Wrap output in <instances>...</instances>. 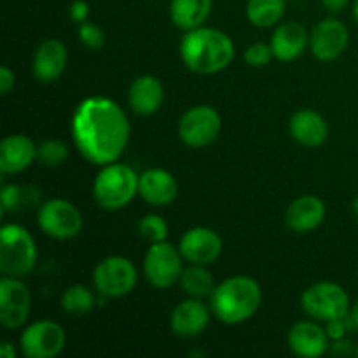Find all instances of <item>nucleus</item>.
I'll return each mask as SVG.
<instances>
[{
	"instance_id": "obj_1",
	"label": "nucleus",
	"mask_w": 358,
	"mask_h": 358,
	"mask_svg": "<svg viewBox=\"0 0 358 358\" xmlns=\"http://www.w3.org/2000/svg\"><path fill=\"white\" fill-rule=\"evenodd\" d=\"M131 136L128 115L107 96H87L72 115V138L80 156L96 166L119 161Z\"/></svg>"
},
{
	"instance_id": "obj_2",
	"label": "nucleus",
	"mask_w": 358,
	"mask_h": 358,
	"mask_svg": "<svg viewBox=\"0 0 358 358\" xmlns=\"http://www.w3.org/2000/svg\"><path fill=\"white\" fill-rule=\"evenodd\" d=\"M180 58L191 72L212 76L231 65L234 58V44L222 30L203 24L185 31L180 42Z\"/></svg>"
},
{
	"instance_id": "obj_3",
	"label": "nucleus",
	"mask_w": 358,
	"mask_h": 358,
	"mask_svg": "<svg viewBox=\"0 0 358 358\" xmlns=\"http://www.w3.org/2000/svg\"><path fill=\"white\" fill-rule=\"evenodd\" d=\"M262 301V290L254 278L245 275L231 276L215 287L210 296V308L217 320L238 325L255 315Z\"/></svg>"
},
{
	"instance_id": "obj_4",
	"label": "nucleus",
	"mask_w": 358,
	"mask_h": 358,
	"mask_svg": "<svg viewBox=\"0 0 358 358\" xmlns=\"http://www.w3.org/2000/svg\"><path fill=\"white\" fill-rule=\"evenodd\" d=\"M140 175L124 163L105 164L93 182V198L100 208L115 212L128 206L138 194Z\"/></svg>"
},
{
	"instance_id": "obj_5",
	"label": "nucleus",
	"mask_w": 358,
	"mask_h": 358,
	"mask_svg": "<svg viewBox=\"0 0 358 358\" xmlns=\"http://www.w3.org/2000/svg\"><path fill=\"white\" fill-rule=\"evenodd\" d=\"M37 264L34 236L20 224H6L0 229V271L6 276L24 278Z\"/></svg>"
},
{
	"instance_id": "obj_6",
	"label": "nucleus",
	"mask_w": 358,
	"mask_h": 358,
	"mask_svg": "<svg viewBox=\"0 0 358 358\" xmlns=\"http://www.w3.org/2000/svg\"><path fill=\"white\" fill-rule=\"evenodd\" d=\"M301 306L308 317L322 324L336 318H348L352 310L346 290L334 282H318L308 287L301 296Z\"/></svg>"
},
{
	"instance_id": "obj_7",
	"label": "nucleus",
	"mask_w": 358,
	"mask_h": 358,
	"mask_svg": "<svg viewBox=\"0 0 358 358\" xmlns=\"http://www.w3.org/2000/svg\"><path fill=\"white\" fill-rule=\"evenodd\" d=\"M138 282L136 266L122 255H108L96 264L93 271V285L101 296L124 297L131 292Z\"/></svg>"
},
{
	"instance_id": "obj_8",
	"label": "nucleus",
	"mask_w": 358,
	"mask_h": 358,
	"mask_svg": "<svg viewBox=\"0 0 358 358\" xmlns=\"http://www.w3.org/2000/svg\"><path fill=\"white\" fill-rule=\"evenodd\" d=\"M182 257L178 247H173L168 241L150 243L149 250L143 257V276L154 289H170L180 280Z\"/></svg>"
},
{
	"instance_id": "obj_9",
	"label": "nucleus",
	"mask_w": 358,
	"mask_h": 358,
	"mask_svg": "<svg viewBox=\"0 0 358 358\" xmlns=\"http://www.w3.org/2000/svg\"><path fill=\"white\" fill-rule=\"evenodd\" d=\"M37 224L42 233L55 240H72L83 231L84 219L76 205L69 199H49L38 208Z\"/></svg>"
},
{
	"instance_id": "obj_10",
	"label": "nucleus",
	"mask_w": 358,
	"mask_h": 358,
	"mask_svg": "<svg viewBox=\"0 0 358 358\" xmlns=\"http://www.w3.org/2000/svg\"><path fill=\"white\" fill-rule=\"evenodd\" d=\"M222 129L220 114L210 105H196L184 112L178 122V136L192 149H203L217 140Z\"/></svg>"
},
{
	"instance_id": "obj_11",
	"label": "nucleus",
	"mask_w": 358,
	"mask_h": 358,
	"mask_svg": "<svg viewBox=\"0 0 358 358\" xmlns=\"http://www.w3.org/2000/svg\"><path fill=\"white\" fill-rule=\"evenodd\" d=\"M66 334L52 320H37L21 332V353L27 358H55L63 352Z\"/></svg>"
},
{
	"instance_id": "obj_12",
	"label": "nucleus",
	"mask_w": 358,
	"mask_h": 358,
	"mask_svg": "<svg viewBox=\"0 0 358 358\" xmlns=\"http://www.w3.org/2000/svg\"><path fill=\"white\" fill-rule=\"evenodd\" d=\"M31 310V296L24 282L16 276L0 280V324L6 329H20L27 324Z\"/></svg>"
},
{
	"instance_id": "obj_13",
	"label": "nucleus",
	"mask_w": 358,
	"mask_h": 358,
	"mask_svg": "<svg viewBox=\"0 0 358 358\" xmlns=\"http://www.w3.org/2000/svg\"><path fill=\"white\" fill-rule=\"evenodd\" d=\"M222 238L210 227H191L182 234L178 241V250L189 264L208 266L215 262L222 254Z\"/></svg>"
},
{
	"instance_id": "obj_14",
	"label": "nucleus",
	"mask_w": 358,
	"mask_h": 358,
	"mask_svg": "<svg viewBox=\"0 0 358 358\" xmlns=\"http://www.w3.org/2000/svg\"><path fill=\"white\" fill-rule=\"evenodd\" d=\"M350 44V31L343 21L327 17L310 34V49L320 62H334L345 55Z\"/></svg>"
},
{
	"instance_id": "obj_15",
	"label": "nucleus",
	"mask_w": 358,
	"mask_h": 358,
	"mask_svg": "<svg viewBox=\"0 0 358 358\" xmlns=\"http://www.w3.org/2000/svg\"><path fill=\"white\" fill-rule=\"evenodd\" d=\"M210 315H213L212 308L206 306L201 299L191 297V299L182 301L171 311L170 327L178 338H196L206 331L210 324Z\"/></svg>"
},
{
	"instance_id": "obj_16",
	"label": "nucleus",
	"mask_w": 358,
	"mask_h": 358,
	"mask_svg": "<svg viewBox=\"0 0 358 358\" xmlns=\"http://www.w3.org/2000/svg\"><path fill=\"white\" fill-rule=\"evenodd\" d=\"M329 336L325 327L318 325L317 322L301 320L290 327L287 343L292 350L294 355L301 358H318L329 350Z\"/></svg>"
},
{
	"instance_id": "obj_17",
	"label": "nucleus",
	"mask_w": 358,
	"mask_h": 358,
	"mask_svg": "<svg viewBox=\"0 0 358 358\" xmlns=\"http://www.w3.org/2000/svg\"><path fill=\"white\" fill-rule=\"evenodd\" d=\"M66 62H69V52H66L65 44L62 41H56V38L44 41L37 48L34 62H31L34 77L38 83H55L65 72Z\"/></svg>"
},
{
	"instance_id": "obj_18",
	"label": "nucleus",
	"mask_w": 358,
	"mask_h": 358,
	"mask_svg": "<svg viewBox=\"0 0 358 358\" xmlns=\"http://www.w3.org/2000/svg\"><path fill=\"white\" fill-rule=\"evenodd\" d=\"M138 194L150 206H166L177 198L178 184L168 170L149 168L140 175Z\"/></svg>"
},
{
	"instance_id": "obj_19",
	"label": "nucleus",
	"mask_w": 358,
	"mask_h": 358,
	"mask_svg": "<svg viewBox=\"0 0 358 358\" xmlns=\"http://www.w3.org/2000/svg\"><path fill=\"white\" fill-rule=\"evenodd\" d=\"M37 161V145L27 135H9L0 143V171L17 175Z\"/></svg>"
},
{
	"instance_id": "obj_20",
	"label": "nucleus",
	"mask_w": 358,
	"mask_h": 358,
	"mask_svg": "<svg viewBox=\"0 0 358 358\" xmlns=\"http://www.w3.org/2000/svg\"><path fill=\"white\" fill-rule=\"evenodd\" d=\"M308 44H310L308 30L297 21H287V23L276 27L271 42H269L273 56L280 62H294V59H297L306 51Z\"/></svg>"
},
{
	"instance_id": "obj_21",
	"label": "nucleus",
	"mask_w": 358,
	"mask_h": 358,
	"mask_svg": "<svg viewBox=\"0 0 358 358\" xmlns=\"http://www.w3.org/2000/svg\"><path fill=\"white\" fill-rule=\"evenodd\" d=\"M325 219V203L317 196H301L294 199L285 213L287 227L294 233L315 231Z\"/></svg>"
},
{
	"instance_id": "obj_22",
	"label": "nucleus",
	"mask_w": 358,
	"mask_h": 358,
	"mask_svg": "<svg viewBox=\"0 0 358 358\" xmlns=\"http://www.w3.org/2000/svg\"><path fill=\"white\" fill-rule=\"evenodd\" d=\"M289 131L297 143L315 149L327 140L329 126L318 112L311 110V108H303V110L292 114L289 121Z\"/></svg>"
},
{
	"instance_id": "obj_23",
	"label": "nucleus",
	"mask_w": 358,
	"mask_h": 358,
	"mask_svg": "<svg viewBox=\"0 0 358 358\" xmlns=\"http://www.w3.org/2000/svg\"><path fill=\"white\" fill-rule=\"evenodd\" d=\"M164 101V87L154 76H140L128 90V103L138 115H152Z\"/></svg>"
},
{
	"instance_id": "obj_24",
	"label": "nucleus",
	"mask_w": 358,
	"mask_h": 358,
	"mask_svg": "<svg viewBox=\"0 0 358 358\" xmlns=\"http://www.w3.org/2000/svg\"><path fill=\"white\" fill-rule=\"evenodd\" d=\"M213 0H171L170 17L180 30H194L203 27L212 13Z\"/></svg>"
},
{
	"instance_id": "obj_25",
	"label": "nucleus",
	"mask_w": 358,
	"mask_h": 358,
	"mask_svg": "<svg viewBox=\"0 0 358 358\" xmlns=\"http://www.w3.org/2000/svg\"><path fill=\"white\" fill-rule=\"evenodd\" d=\"M178 283L187 296L196 297V299L210 297L217 287L212 273L206 269V266L199 264H191L189 268H184Z\"/></svg>"
},
{
	"instance_id": "obj_26",
	"label": "nucleus",
	"mask_w": 358,
	"mask_h": 358,
	"mask_svg": "<svg viewBox=\"0 0 358 358\" xmlns=\"http://www.w3.org/2000/svg\"><path fill=\"white\" fill-rule=\"evenodd\" d=\"M287 9L285 0H248L247 20L257 28H271L283 17Z\"/></svg>"
},
{
	"instance_id": "obj_27",
	"label": "nucleus",
	"mask_w": 358,
	"mask_h": 358,
	"mask_svg": "<svg viewBox=\"0 0 358 358\" xmlns=\"http://www.w3.org/2000/svg\"><path fill=\"white\" fill-rule=\"evenodd\" d=\"M62 308L66 315L72 317H84L94 308V296L87 287L84 285H70L62 294Z\"/></svg>"
},
{
	"instance_id": "obj_28",
	"label": "nucleus",
	"mask_w": 358,
	"mask_h": 358,
	"mask_svg": "<svg viewBox=\"0 0 358 358\" xmlns=\"http://www.w3.org/2000/svg\"><path fill=\"white\" fill-rule=\"evenodd\" d=\"M66 159H69V147L62 140L49 138L37 145V161L44 166H62Z\"/></svg>"
},
{
	"instance_id": "obj_29",
	"label": "nucleus",
	"mask_w": 358,
	"mask_h": 358,
	"mask_svg": "<svg viewBox=\"0 0 358 358\" xmlns=\"http://www.w3.org/2000/svg\"><path fill=\"white\" fill-rule=\"evenodd\" d=\"M168 227L166 220L163 217L156 215V213H149V215L143 217L138 224V233L143 240H147L149 243H161V241H166L168 238Z\"/></svg>"
},
{
	"instance_id": "obj_30",
	"label": "nucleus",
	"mask_w": 358,
	"mask_h": 358,
	"mask_svg": "<svg viewBox=\"0 0 358 358\" xmlns=\"http://www.w3.org/2000/svg\"><path fill=\"white\" fill-rule=\"evenodd\" d=\"M77 35H79L80 44L86 45L87 49H93V51H98V49L103 48L105 44L103 28L98 27V24L94 23H90V21H84V23L79 24Z\"/></svg>"
},
{
	"instance_id": "obj_31",
	"label": "nucleus",
	"mask_w": 358,
	"mask_h": 358,
	"mask_svg": "<svg viewBox=\"0 0 358 358\" xmlns=\"http://www.w3.org/2000/svg\"><path fill=\"white\" fill-rule=\"evenodd\" d=\"M243 58L247 65L254 66V69H262V66L269 65V62H271L275 56H273L271 45L264 44V42H255V44L248 45V48L245 49Z\"/></svg>"
},
{
	"instance_id": "obj_32",
	"label": "nucleus",
	"mask_w": 358,
	"mask_h": 358,
	"mask_svg": "<svg viewBox=\"0 0 358 358\" xmlns=\"http://www.w3.org/2000/svg\"><path fill=\"white\" fill-rule=\"evenodd\" d=\"M21 201V192L20 187L14 184L3 185L2 187V212L7 213L10 210L16 208Z\"/></svg>"
},
{
	"instance_id": "obj_33",
	"label": "nucleus",
	"mask_w": 358,
	"mask_h": 358,
	"mask_svg": "<svg viewBox=\"0 0 358 358\" xmlns=\"http://www.w3.org/2000/svg\"><path fill=\"white\" fill-rule=\"evenodd\" d=\"M348 324L350 318H336V320L325 322V332H327L329 339L331 341H338V339H343L348 332Z\"/></svg>"
},
{
	"instance_id": "obj_34",
	"label": "nucleus",
	"mask_w": 358,
	"mask_h": 358,
	"mask_svg": "<svg viewBox=\"0 0 358 358\" xmlns=\"http://www.w3.org/2000/svg\"><path fill=\"white\" fill-rule=\"evenodd\" d=\"M69 16L70 20L76 21V23H84L90 17V3L86 0H76V2L70 3L69 7Z\"/></svg>"
},
{
	"instance_id": "obj_35",
	"label": "nucleus",
	"mask_w": 358,
	"mask_h": 358,
	"mask_svg": "<svg viewBox=\"0 0 358 358\" xmlns=\"http://www.w3.org/2000/svg\"><path fill=\"white\" fill-rule=\"evenodd\" d=\"M14 83H16V77H14L13 70L7 65H2V69H0V93H9L14 87Z\"/></svg>"
},
{
	"instance_id": "obj_36",
	"label": "nucleus",
	"mask_w": 358,
	"mask_h": 358,
	"mask_svg": "<svg viewBox=\"0 0 358 358\" xmlns=\"http://www.w3.org/2000/svg\"><path fill=\"white\" fill-rule=\"evenodd\" d=\"M331 348L336 355H350V353H352V343L346 341V339L343 338L338 339V341H332Z\"/></svg>"
},
{
	"instance_id": "obj_37",
	"label": "nucleus",
	"mask_w": 358,
	"mask_h": 358,
	"mask_svg": "<svg viewBox=\"0 0 358 358\" xmlns=\"http://www.w3.org/2000/svg\"><path fill=\"white\" fill-rule=\"evenodd\" d=\"M348 2L350 0H322V3H324V6L327 7V10H331V13H341V10L348 6Z\"/></svg>"
},
{
	"instance_id": "obj_38",
	"label": "nucleus",
	"mask_w": 358,
	"mask_h": 358,
	"mask_svg": "<svg viewBox=\"0 0 358 358\" xmlns=\"http://www.w3.org/2000/svg\"><path fill=\"white\" fill-rule=\"evenodd\" d=\"M0 355L3 358H16V350H14V345H10V343H3L2 346H0Z\"/></svg>"
},
{
	"instance_id": "obj_39",
	"label": "nucleus",
	"mask_w": 358,
	"mask_h": 358,
	"mask_svg": "<svg viewBox=\"0 0 358 358\" xmlns=\"http://www.w3.org/2000/svg\"><path fill=\"white\" fill-rule=\"evenodd\" d=\"M348 318H350V325H352V327L358 329V301H357L355 304H353L352 310H350Z\"/></svg>"
},
{
	"instance_id": "obj_40",
	"label": "nucleus",
	"mask_w": 358,
	"mask_h": 358,
	"mask_svg": "<svg viewBox=\"0 0 358 358\" xmlns=\"http://www.w3.org/2000/svg\"><path fill=\"white\" fill-rule=\"evenodd\" d=\"M352 208H353V213H355L357 215V219H358V196L355 199H353V203H352Z\"/></svg>"
},
{
	"instance_id": "obj_41",
	"label": "nucleus",
	"mask_w": 358,
	"mask_h": 358,
	"mask_svg": "<svg viewBox=\"0 0 358 358\" xmlns=\"http://www.w3.org/2000/svg\"><path fill=\"white\" fill-rule=\"evenodd\" d=\"M353 16H355V20H357V23H358V0H355V2H353Z\"/></svg>"
},
{
	"instance_id": "obj_42",
	"label": "nucleus",
	"mask_w": 358,
	"mask_h": 358,
	"mask_svg": "<svg viewBox=\"0 0 358 358\" xmlns=\"http://www.w3.org/2000/svg\"><path fill=\"white\" fill-rule=\"evenodd\" d=\"M355 355L358 357V346H357V348H355Z\"/></svg>"
}]
</instances>
